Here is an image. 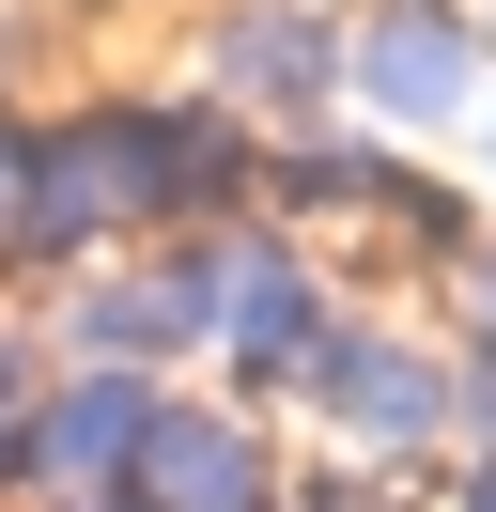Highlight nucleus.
<instances>
[{"mask_svg": "<svg viewBox=\"0 0 496 512\" xmlns=\"http://www.w3.org/2000/svg\"><path fill=\"white\" fill-rule=\"evenodd\" d=\"M140 435H155V388H140V373H78V388H31L16 466L47 481V497H124Z\"/></svg>", "mask_w": 496, "mask_h": 512, "instance_id": "1", "label": "nucleus"}, {"mask_svg": "<svg viewBox=\"0 0 496 512\" xmlns=\"http://www.w3.org/2000/svg\"><path fill=\"white\" fill-rule=\"evenodd\" d=\"M124 497H140V512H264V450H248V419L155 404V435H140V466H124Z\"/></svg>", "mask_w": 496, "mask_h": 512, "instance_id": "2", "label": "nucleus"}, {"mask_svg": "<svg viewBox=\"0 0 496 512\" xmlns=\"http://www.w3.org/2000/svg\"><path fill=\"white\" fill-rule=\"evenodd\" d=\"M341 78H357L388 125H450L481 63H465V32H450V16H419V0H403V16H372V32L341 47Z\"/></svg>", "mask_w": 496, "mask_h": 512, "instance_id": "3", "label": "nucleus"}, {"mask_svg": "<svg viewBox=\"0 0 496 512\" xmlns=\"http://www.w3.org/2000/svg\"><path fill=\"white\" fill-rule=\"evenodd\" d=\"M310 388H326V419H357V435H434V419H450L434 357L372 342V326H326V342H310Z\"/></svg>", "mask_w": 496, "mask_h": 512, "instance_id": "4", "label": "nucleus"}, {"mask_svg": "<svg viewBox=\"0 0 496 512\" xmlns=\"http://www.w3.org/2000/svg\"><path fill=\"white\" fill-rule=\"evenodd\" d=\"M326 32H310V16H233V94H279V109H310L326 94Z\"/></svg>", "mask_w": 496, "mask_h": 512, "instance_id": "5", "label": "nucleus"}, {"mask_svg": "<svg viewBox=\"0 0 496 512\" xmlns=\"http://www.w3.org/2000/svg\"><path fill=\"white\" fill-rule=\"evenodd\" d=\"M16 419H31V388H16V357H0V450H16Z\"/></svg>", "mask_w": 496, "mask_h": 512, "instance_id": "6", "label": "nucleus"}, {"mask_svg": "<svg viewBox=\"0 0 496 512\" xmlns=\"http://www.w3.org/2000/svg\"><path fill=\"white\" fill-rule=\"evenodd\" d=\"M0 233H16V140H0Z\"/></svg>", "mask_w": 496, "mask_h": 512, "instance_id": "7", "label": "nucleus"}, {"mask_svg": "<svg viewBox=\"0 0 496 512\" xmlns=\"http://www.w3.org/2000/svg\"><path fill=\"white\" fill-rule=\"evenodd\" d=\"M481 342H496V280H481Z\"/></svg>", "mask_w": 496, "mask_h": 512, "instance_id": "8", "label": "nucleus"}, {"mask_svg": "<svg viewBox=\"0 0 496 512\" xmlns=\"http://www.w3.org/2000/svg\"><path fill=\"white\" fill-rule=\"evenodd\" d=\"M481 512H496V481H481Z\"/></svg>", "mask_w": 496, "mask_h": 512, "instance_id": "9", "label": "nucleus"}, {"mask_svg": "<svg viewBox=\"0 0 496 512\" xmlns=\"http://www.w3.org/2000/svg\"><path fill=\"white\" fill-rule=\"evenodd\" d=\"M78 512H109V497H78Z\"/></svg>", "mask_w": 496, "mask_h": 512, "instance_id": "10", "label": "nucleus"}]
</instances>
